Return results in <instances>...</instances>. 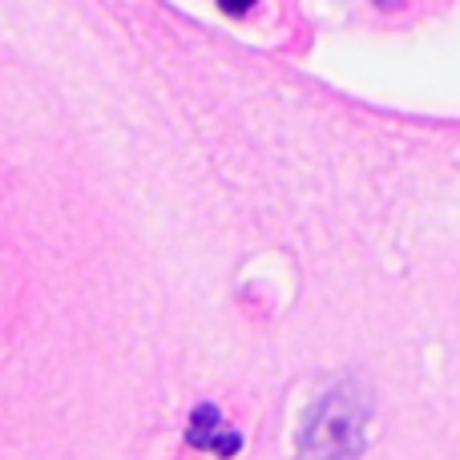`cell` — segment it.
Returning <instances> with one entry per match:
<instances>
[{"label": "cell", "instance_id": "6da1fadb", "mask_svg": "<svg viewBox=\"0 0 460 460\" xmlns=\"http://www.w3.org/2000/svg\"><path fill=\"white\" fill-rule=\"evenodd\" d=\"M372 404L356 384H340L327 392L299 432V460H356L367 440Z\"/></svg>", "mask_w": 460, "mask_h": 460}, {"label": "cell", "instance_id": "7a4b0ae2", "mask_svg": "<svg viewBox=\"0 0 460 460\" xmlns=\"http://www.w3.org/2000/svg\"><path fill=\"white\" fill-rule=\"evenodd\" d=\"M186 440H190L194 448L215 453V456H234L238 448H243V437H238L223 416H218L215 404H202L199 412L190 416V424H186Z\"/></svg>", "mask_w": 460, "mask_h": 460}, {"label": "cell", "instance_id": "3957f363", "mask_svg": "<svg viewBox=\"0 0 460 460\" xmlns=\"http://www.w3.org/2000/svg\"><path fill=\"white\" fill-rule=\"evenodd\" d=\"M218 8H223L226 16H243V13L254 8V0H218Z\"/></svg>", "mask_w": 460, "mask_h": 460}]
</instances>
